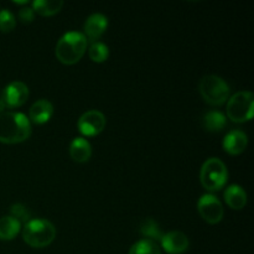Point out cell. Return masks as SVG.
<instances>
[{
  "label": "cell",
  "instance_id": "6da1fadb",
  "mask_svg": "<svg viewBox=\"0 0 254 254\" xmlns=\"http://www.w3.org/2000/svg\"><path fill=\"white\" fill-rule=\"evenodd\" d=\"M31 135V122L25 114L4 112L0 114V141L17 144L27 140Z\"/></svg>",
  "mask_w": 254,
  "mask_h": 254
},
{
  "label": "cell",
  "instance_id": "7a4b0ae2",
  "mask_svg": "<svg viewBox=\"0 0 254 254\" xmlns=\"http://www.w3.org/2000/svg\"><path fill=\"white\" fill-rule=\"evenodd\" d=\"M88 41L82 32L69 31L57 41L55 54L64 64H74L83 57Z\"/></svg>",
  "mask_w": 254,
  "mask_h": 254
},
{
  "label": "cell",
  "instance_id": "3957f363",
  "mask_svg": "<svg viewBox=\"0 0 254 254\" xmlns=\"http://www.w3.org/2000/svg\"><path fill=\"white\" fill-rule=\"evenodd\" d=\"M25 243L32 248H44L56 238V228L47 220H30L22 228Z\"/></svg>",
  "mask_w": 254,
  "mask_h": 254
},
{
  "label": "cell",
  "instance_id": "277c9868",
  "mask_svg": "<svg viewBox=\"0 0 254 254\" xmlns=\"http://www.w3.org/2000/svg\"><path fill=\"white\" fill-rule=\"evenodd\" d=\"M198 89L205 102L211 106H222L230 98V86L225 79L215 74L203 77L198 84Z\"/></svg>",
  "mask_w": 254,
  "mask_h": 254
},
{
  "label": "cell",
  "instance_id": "5b68a950",
  "mask_svg": "<svg viewBox=\"0 0 254 254\" xmlns=\"http://www.w3.org/2000/svg\"><path fill=\"white\" fill-rule=\"evenodd\" d=\"M227 117L235 123H245L253 118L254 96L252 92L241 91L227 101Z\"/></svg>",
  "mask_w": 254,
  "mask_h": 254
},
{
  "label": "cell",
  "instance_id": "8992f818",
  "mask_svg": "<svg viewBox=\"0 0 254 254\" xmlns=\"http://www.w3.org/2000/svg\"><path fill=\"white\" fill-rule=\"evenodd\" d=\"M228 173L225 163L218 158H210L203 163L200 173V180L208 191H218L227 183Z\"/></svg>",
  "mask_w": 254,
  "mask_h": 254
},
{
  "label": "cell",
  "instance_id": "52a82bcc",
  "mask_svg": "<svg viewBox=\"0 0 254 254\" xmlns=\"http://www.w3.org/2000/svg\"><path fill=\"white\" fill-rule=\"evenodd\" d=\"M197 210L201 217L211 225L221 222L223 218L222 202L215 195H211V193L201 196L197 202Z\"/></svg>",
  "mask_w": 254,
  "mask_h": 254
},
{
  "label": "cell",
  "instance_id": "ba28073f",
  "mask_svg": "<svg viewBox=\"0 0 254 254\" xmlns=\"http://www.w3.org/2000/svg\"><path fill=\"white\" fill-rule=\"evenodd\" d=\"M106 123L107 119L102 112L91 109V111L84 112L79 117L78 122H77V127H78V130L83 135L94 136L103 131V129L106 128Z\"/></svg>",
  "mask_w": 254,
  "mask_h": 254
},
{
  "label": "cell",
  "instance_id": "9c48e42d",
  "mask_svg": "<svg viewBox=\"0 0 254 254\" xmlns=\"http://www.w3.org/2000/svg\"><path fill=\"white\" fill-rule=\"evenodd\" d=\"M7 108L21 107L29 98V88L24 82L14 81L5 87L1 94Z\"/></svg>",
  "mask_w": 254,
  "mask_h": 254
},
{
  "label": "cell",
  "instance_id": "30bf717a",
  "mask_svg": "<svg viewBox=\"0 0 254 254\" xmlns=\"http://www.w3.org/2000/svg\"><path fill=\"white\" fill-rule=\"evenodd\" d=\"M161 247L169 254H183L189 250V238L180 231H171L161 238Z\"/></svg>",
  "mask_w": 254,
  "mask_h": 254
},
{
  "label": "cell",
  "instance_id": "8fae6325",
  "mask_svg": "<svg viewBox=\"0 0 254 254\" xmlns=\"http://www.w3.org/2000/svg\"><path fill=\"white\" fill-rule=\"evenodd\" d=\"M108 27V19L103 14H92L84 22V36L87 41L96 42Z\"/></svg>",
  "mask_w": 254,
  "mask_h": 254
},
{
  "label": "cell",
  "instance_id": "7c38bea8",
  "mask_svg": "<svg viewBox=\"0 0 254 254\" xmlns=\"http://www.w3.org/2000/svg\"><path fill=\"white\" fill-rule=\"evenodd\" d=\"M223 149L230 155H240L248 145V136L242 130H231L223 139Z\"/></svg>",
  "mask_w": 254,
  "mask_h": 254
},
{
  "label": "cell",
  "instance_id": "4fadbf2b",
  "mask_svg": "<svg viewBox=\"0 0 254 254\" xmlns=\"http://www.w3.org/2000/svg\"><path fill=\"white\" fill-rule=\"evenodd\" d=\"M54 116V106L47 99H39L29 111V121L35 124H45Z\"/></svg>",
  "mask_w": 254,
  "mask_h": 254
},
{
  "label": "cell",
  "instance_id": "5bb4252c",
  "mask_svg": "<svg viewBox=\"0 0 254 254\" xmlns=\"http://www.w3.org/2000/svg\"><path fill=\"white\" fill-rule=\"evenodd\" d=\"M69 155L76 163H86L92 156V148L84 138H74L69 144Z\"/></svg>",
  "mask_w": 254,
  "mask_h": 254
},
{
  "label": "cell",
  "instance_id": "9a60e30c",
  "mask_svg": "<svg viewBox=\"0 0 254 254\" xmlns=\"http://www.w3.org/2000/svg\"><path fill=\"white\" fill-rule=\"evenodd\" d=\"M225 201L233 210H242L247 205V193L240 185H231L225 190Z\"/></svg>",
  "mask_w": 254,
  "mask_h": 254
},
{
  "label": "cell",
  "instance_id": "2e32d148",
  "mask_svg": "<svg viewBox=\"0 0 254 254\" xmlns=\"http://www.w3.org/2000/svg\"><path fill=\"white\" fill-rule=\"evenodd\" d=\"M21 230V223L11 216H4L0 218V240L11 241Z\"/></svg>",
  "mask_w": 254,
  "mask_h": 254
},
{
  "label": "cell",
  "instance_id": "e0dca14e",
  "mask_svg": "<svg viewBox=\"0 0 254 254\" xmlns=\"http://www.w3.org/2000/svg\"><path fill=\"white\" fill-rule=\"evenodd\" d=\"M227 124L225 114H222L218 111H211L203 116L202 126L210 133H218L222 130Z\"/></svg>",
  "mask_w": 254,
  "mask_h": 254
},
{
  "label": "cell",
  "instance_id": "ac0fdd59",
  "mask_svg": "<svg viewBox=\"0 0 254 254\" xmlns=\"http://www.w3.org/2000/svg\"><path fill=\"white\" fill-rule=\"evenodd\" d=\"M64 6L62 0H35L32 2V10L34 12L42 15V16H52L57 14Z\"/></svg>",
  "mask_w": 254,
  "mask_h": 254
},
{
  "label": "cell",
  "instance_id": "d6986e66",
  "mask_svg": "<svg viewBox=\"0 0 254 254\" xmlns=\"http://www.w3.org/2000/svg\"><path fill=\"white\" fill-rule=\"evenodd\" d=\"M140 233L146 237L145 240H150L153 242L155 241H161L163 238V232H161L160 226L158 225L156 221H154L153 218H145V220L141 221L140 223Z\"/></svg>",
  "mask_w": 254,
  "mask_h": 254
},
{
  "label": "cell",
  "instance_id": "ffe728a7",
  "mask_svg": "<svg viewBox=\"0 0 254 254\" xmlns=\"http://www.w3.org/2000/svg\"><path fill=\"white\" fill-rule=\"evenodd\" d=\"M129 254H161L160 248L150 240H140L131 246Z\"/></svg>",
  "mask_w": 254,
  "mask_h": 254
},
{
  "label": "cell",
  "instance_id": "44dd1931",
  "mask_svg": "<svg viewBox=\"0 0 254 254\" xmlns=\"http://www.w3.org/2000/svg\"><path fill=\"white\" fill-rule=\"evenodd\" d=\"M89 59L93 62H97V64H102V62L107 61L109 56V49L107 45H104L103 42H92L91 46H89L88 50Z\"/></svg>",
  "mask_w": 254,
  "mask_h": 254
},
{
  "label": "cell",
  "instance_id": "7402d4cb",
  "mask_svg": "<svg viewBox=\"0 0 254 254\" xmlns=\"http://www.w3.org/2000/svg\"><path fill=\"white\" fill-rule=\"evenodd\" d=\"M15 25H16V20L12 12L7 9L0 10V31L10 32L14 30Z\"/></svg>",
  "mask_w": 254,
  "mask_h": 254
},
{
  "label": "cell",
  "instance_id": "603a6c76",
  "mask_svg": "<svg viewBox=\"0 0 254 254\" xmlns=\"http://www.w3.org/2000/svg\"><path fill=\"white\" fill-rule=\"evenodd\" d=\"M10 213H11V217L16 218L20 223L29 222L30 221V213L27 211V208L25 207L21 203H15L10 207Z\"/></svg>",
  "mask_w": 254,
  "mask_h": 254
},
{
  "label": "cell",
  "instance_id": "cb8c5ba5",
  "mask_svg": "<svg viewBox=\"0 0 254 254\" xmlns=\"http://www.w3.org/2000/svg\"><path fill=\"white\" fill-rule=\"evenodd\" d=\"M34 16H35V12H34V10H32V7L26 6V7H22V9H20L19 19L21 20V22H24V24H30V22H32Z\"/></svg>",
  "mask_w": 254,
  "mask_h": 254
},
{
  "label": "cell",
  "instance_id": "d4e9b609",
  "mask_svg": "<svg viewBox=\"0 0 254 254\" xmlns=\"http://www.w3.org/2000/svg\"><path fill=\"white\" fill-rule=\"evenodd\" d=\"M5 108H7V107H6V104H5L4 99H2L1 97H0V114H1V113H4V109H5Z\"/></svg>",
  "mask_w": 254,
  "mask_h": 254
},
{
  "label": "cell",
  "instance_id": "484cf974",
  "mask_svg": "<svg viewBox=\"0 0 254 254\" xmlns=\"http://www.w3.org/2000/svg\"><path fill=\"white\" fill-rule=\"evenodd\" d=\"M14 2H15V4H21V5H26L27 2H29V1H27V0H21V1H19V0H14Z\"/></svg>",
  "mask_w": 254,
  "mask_h": 254
}]
</instances>
